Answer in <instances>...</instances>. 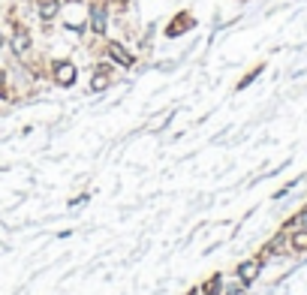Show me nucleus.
Here are the masks:
<instances>
[{"mask_svg":"<svg viewBox=\"0 0 307 295\" xmlns=\"http://www.w3.org/2000/svg\"><path fill=\"white\" fill-rule=\"evenodd\" d=\"M292 247L295 250H307V232H295L292 235Z\"/></svg>","mask_w":307,"mask_h":295,"instance_id":"7","label":"nucleus"},{"mask_svg":"<svg viewBox=\"0 0 307 295\" xmlns=\"http://www.w3.org/2000/svg\"><path fill=\"white\" fill-rule=\"evenodd\" d=\"M54 82L64 85V88H69V85L75 82V66L72 64H58L54 66Z\"/></svg>","mask_w":307,"mask_h":295,"instance_id":"2","label":"nucleus"},{"mask_svg":"<svg viewBox=\"0 0 307 295\" xmlns=\"http://www.w3.org/2000/svg\"><path fill=\"white\" fill-rule=\"evenodd\" d=\"M259 268H262V262H256V259L241 262L238 265V280H241V283H253V280H256V274H259Z\"/></svg>","mask_w":307,"mask_h":295,"instance_id":"1","label":"nucleus"},{"mask_svg":"<svg viewBox=\"0 0 307 295\" xmlns=\"http://www.w3.org/2000/svg\"><path fill=\"white\" fill-rule=\"evenodd\" d=\"M91 31L94 33L105 31V12H102V9H94V12H91Z\"/></svg>","mask_w":307,"mask_h":295,"instance_id":"4","label":"nucleus"},{"mask_svg":"<svg viewBox=\"0 0 307 295\" xmlns=\"http://www.w3.org/2000/svg\"><path fill=\"white\" fill-rule=\"evenodd\" d=\"M0 45H3V36H0Z\"/></svg>","mask_w":307,"mask_h":295,"instance_id":"10","label":"nucleus"},{"mask_svg":"<svg viewBox=\"0 0 307 295\" xmlns=\"http://www.w3.org/2000/svg\"><path fill=\"white\" fill-rule=\"evenodd\" d=\"M27 45H31V39H27V33H18V36L12 39V48H15L18 55H24V51H27Z\"/></svg>","mask_w":307,"mask_h":295,"instance_id":"6","label":"nucleus"},{"mask_svg":"<svg viewBox=\"0 0 307 295\" xmlns=\"http://www.w3.org/2000/svg\"><path fill=\"white\" fill-rule=\"evenodd\" d=\"M108 51H111V58H115V61H121L124 66H130V64H133V58H130V55H127V51H124L121 45H111Z\"/></svg>","mask_w":307,"mask_h":295,"instance_id":"5","label":"nucleus"},{"mask_svg":"<svg viewBox=\"0 0 307 295\" xmlns=\"http://www.w3.org/2000/svg\"><path fill=\"white\" fill-rule=\"evenodd\" d=\"M0 88H3V72H0Z\"/></svg>","mask_w":307,"mask_h":295,"instance_id":"9","label":"nucleus"},{"mask_svg":"<svg viewBox=\"0 0 307 295\" xmlns=\"http://www.w3.org/2000/svg\"><path fill=\"white\" fill-rule=\"evenodd\" d=\"M58 9H61L58 0H42V3H39V15H42V18H54Z\"/></svg>","mask_w":307,"mask_h":295,"instance_id":"3","label":"nucleus"},{"mask_svg":"<svg viewBox=\"0 0 307 295\" xmlns=\"http://www.w3.org/2000/svg\"><path fill=\"white\" fill-rule=\"evenodd\" d=\"M91 88H94V91H102V88H108V78H105V75H94Z\"/></svg>","mask_w":307,"mask_h":295,"instance_id":"8","label":"nucleus"}]
</instances>
